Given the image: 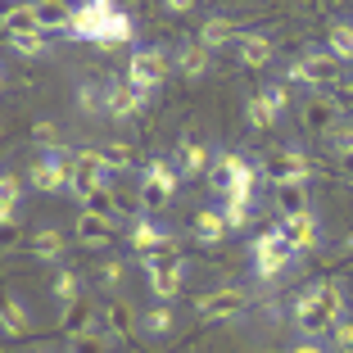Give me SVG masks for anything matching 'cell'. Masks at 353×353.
Segmentation results:
<instances>
[{
  "mask_svg": "<svg viewBox=\"0 0 353 353\" xmlns=\"http://www.w3.org/2000/svg\"><path fill=\"white\" fill-rule=\"evenodd\" d=\"M168 68H172V59H168L163 50H132V59H127V82L150 95L168 82Z\"/></svg>",
  "mask_w": 353,
  "mask_h": 353,
  "instance_id": "obj_6",
  "label": "cell"
},
{
  "mask_svg": "<svg viewBox=\"0 0 353 353\" xmlns=\"http://www.w3.org/2000/svg\"><path fill=\"white\" fill-rule=\"evenodd\" d=\"M331 344H335L340 353H353V317H344V322L331 331Z\"/></svg>",
  "mask_w": 353,
  "mask_h": 353,
  "instance_id": "obj_40",
  "label": "cell"
},
{
  "mask_svg": "<svg viewBox=\"0 0 353 353\" xmlns=\"http://www.w3.org/2000/svg\"><path fill=\"white\" fill-rule=\"evenodd\" d=\"M10 50L23 54V59H41V54H50V37L46 32H19V37H10Z\"/></svg>",
  "mask_w": 353,
  "mask_h": 353,
  "instance_id": "obj_29",
  "label": "cell"
},
{
  "mask_svg": "<svg viewBox=\"0 0 353 353\" xmlns=\"http://www.w3.org/2000/svg\"><path fill=\"white\" fill-rule=\"evenodd\" d=\"M276 231L294 245V254H308L322 245V222L317 213H294V218H276Z\"/></svg>",
  "mask_w": 353,
  "mask_h": 353,
  "instance_id": "obj_11",
  "label": "cell"
},
{
  "mask_svg": "<svg viewBox=\"0 0 353 353\" xmlns=\"http://www.w3.org/2000/svg\"><path fill=\"white\" fill-rule=\"evenodd\" d=\"M73 353H109V349H104V335H77V340H73Z\"/></svg>",
  "mask_w": 353,
  "mask_h": 353,
  "instance_id": "obj_43",
  "label": "cell"
},
{
  "mask_svg": "<svg viewBox=\"0 0 353 353\" xmlns=\"http://www.w3.org/2000/svg\"><path fill=\"white\" fill-rule=\"evenodd\" d=\"M236 54L245 68H268L272 63V37L268 32H240L236 37Z\"/></svg>",
  "mask_w": 353,
  "mask_h": 353,
  "instance_id": "obj_18",
  "label": "cell"
},
{
  "mask_svg": "<svg viewBox=\"0 0 353 353\" xmlns=\"http://www.w3.org/2000/svg\"><path fill=\"white\" fill-rule=\"evenodd\" d=\"M141 326H145L150 335H172V326H176L172 303H154L150 312H141Z\"/></svg>",
  "mask_w": 353,
  "mask_h": 353,
  "instance_id": "obj_34",
  "label": "cell"
},
{
  "mask_svg": "<svg viewBox=\"0 0 353 353\" xmlns=\"http://www.w3.org/2000/svg\"><path fill=\"white\" fill-rule=\"evenodd\" d=\"M245 118H250V127H259V132H272V127H276V109H272L268 104V95H250V104H245Z\"/></svg>",
  "mask_w": 353,
  "mask_h": 353,
  "instance_id": "obj_30",
  "label": "cell"
},
{
  "mask_svg": "<svg viewBox=\"0 0 353 353\" xmlns=\"http://www.w3.org/2000/svg\"><path fill=\"white\" fill-rule=\"evenodd\" d=\"M213 159H218V154H208V145L199 141V136H181V141H176L172 163H176V172H181V176H208Z\"/></svg>",
  "mask_w": 353,
  "mask_h": 353,
  "instance_id": "obj_12",
  "label": "cell"
},
{
  "mask_svg": "<svg viewBox=\"0 0 353 353\" xmlns=\"http://www.w3.org/2000/svg\"><path fill=\"white\" fill-rule=\"evenodd\" d=\"M303 127L308 132H322V136H340V104L331 95H308L303 104Z\"/></svg>",
  "mask_w": 353,
  "mask_h": 353,
  "instance_id": "obj_13",
  "label": "cell"
},
{
  "mask_svg": "<svg viewBox=\"0 0 353 353\" xmlns=\"http://www.w3.org/2000/svg\"><path fill=\"white\" fill-rule=\"evenodd\" d=\"M100 317H104V331L114 335V340H132V331L141 326V312H136L127 299H109L100 308Z\"/></svg>",
  "mask_w": 353,
  "mask_h": 353,
  "instance_id": "obj_17",
  "label": "cell"
},
{
  "mask_svg": "<svg viewBox=\"0 0 353 353\" xmlns=\"http://www.w3.org/2000/svg\"><path fill=\"white\" fill-rule=\"evenodd\" d=\"M123 272H127V263H123V259H109V263H104L100 272H95V281H100L104 290H114L118 281H123Z\"/></svg>",
  "mask_w": 353,
  "mask_h": 353,
  "instance_id": "obj_39",
  "label": "cell"
},
{
  "mask_svg": "<svg viewBox=\"0 0 353 353\" xmlns=\"http://www.w3.org/2000/svg\"><path fill=\"white\" fill-rule=\"evenodd\" d=\"M254 176H259V168H254V163H240L236 168V181H231V190H227V204H245V208H250Z\"/></svg>",
  "mask_w": 353,
  "mask_h": 353,
  "instance_id": "obj_31",
  "label": "cell"
},
{
  "mask_svg": "<svg viewBox=\"0 0 353 353\" xmlns=\"http://www.w3.org/2000/svg\"><path fill=\"white\" fill-rule=\"evenodd\" d=\"M86 213H95V218H109V222H118V208H114V190L109 186H100L91 199H86Z\"/></svg>",
  "mask_w": 353,
  "mask_h": 353,
  "instance_id": "obj_37",
  "label": "cell"
},
{
  "mask_svg": "<svg viewBox=\"0 0 353 353\" xmlns=\"http://www.w3.org/2000/svg\"><path fill=\"white\" fill-rule=\"evenodd\" d=\"M208 54H213V50H204V46H199V37H195V41H186L181 50L172 54V63H176V68H181L186 77H204V73H208V63H213Z\"/></svg>",
  "mask_w": 353,
  "mask_h": 353,
  "instance_id": "obj_23",
  "label": "cell"
},
{
  "mask_svg": "<svg viewBox=\"0 0 353 353\" xmlns=\"http://www.w3.org/2000/svg\"><path fill=\"white\" fill-rule=\"evenodd\" d=\"M222 218H227L231 231H245V227H250V208H245V204H227V208H222Z\"/></svg>",
  "mask_w": 353,
  "mask_h": 353,
  "instance_id": "obj_41",
  "label": "cell"
},
{
  "mask_svg": "<svg viewBox=\"0 0 353 353\" xmlns=\"http://www.w3.org/2000/svg\"><path fill=\"white\" fill-rule=\"evenodd\" d=\"M118 227H123V222H109V218H95V213H77V240H82L86 250H109V245H114L118 240Z\"/></svg>",
  "mask_w": 353,
  "mask_h": 353,
  "instance_id": "obj_15",
  "label": "cell"
},
{
  "mask_svg": "<svg viewBox=\"0 0 353 353\" xmlns=\"http://www.w3.org/2000/svg\"><path fill=\"white\" fill-rule=\"evenodd\" d=\"M272 204H276L281 218H294V213H312L308 181H281V186H272Z\"/></svg>",
  "mask_w": 353,
  "mask_h": 353,
  "instance_id": "obj_16",
  "label": "cell"
},
{
  "mask_svg": "<svg viewBox=\"0 0 353 353\" xmlns=\"http://www.w3.org/2000/svg\"><path fill=\"white\" fill-rule=\"evenodd\" d=\"M73 163H77V150H68V154H41L37 163L28 168L32 190H41V195H59V190H68V186H73Z\"/></svg>",
  "mask_w": 353,
  "mask_h": 353,
  "instance_id": "obj_2",
  "label": "cell"
},
{
  "mask_svg": "<svg viewBox=\"0 0 353 353\" xmlns=\"http://www.w3.org/2000/svg\"><path fill=\"white\" fill-rule=\"evenodd\" d=\"M250 308V294L236 290V285H218V290H208L195 299V317L199 322H231L240 312Z\"/></svg>",
  "mask_w": 353,
  "mask_h": 353,
  "instance_id": "obj_5",
  "label": "cell"
},
{
  "mask_svg": "<svg viewBox=\"0 0 353 353\" xmlns=\"http://www.w3.org/2000/svg\"><path fill=\"white\" fill-rule=\"evenodd\" d=\"M344 322V294L335 281H317L294 299V326L303 331V340H322Z\"/></svg>",
  "mask_w": 353,
  "mask_h": 353,
  "instance_id": "obj_1",
  "label": "cell"
},
{
  "mask_svg": "<svg viewBox=\"0 0 353 353\" xmlns=\"http://www.w3.org/2000/svg\"><path fill=\"white\" fill-rule=\"evenodd\" d=\"M0 322H5V335H28V326H32V317H28V308H23V299H5V312H0Z\"/></svg>",
  "mask_w": 353,
  "mask_h": 353,
  "instance_id": "obj_32",
  "label": "cell"
},
{
  "mask_svg": "<svg viewBox=\"0 0 353 353\" xmlns=\"http://www.w3.org/2000/svg\"><path fill=\"white\" fill-rule=\"evenodd\" d=\"M290 353H326V349H322V340H303V344H294Z\"/></svg>",
  "mask_w": 353,
  "mask_h": 353,
  "instance_id": "obj_46",
  "label": "cell"
},
{
  "mask_svg": "<svg viewBox=\"0 0 353 353\" xmlns=\"http://www.w3.org/2000/svg\"><path fill=\"white\" fill-rule=\"evenodd\" d=\"M176 186H181V172L168 159H154L150 168H141V204L145 208H163L176 195Z\"/></svg>",
  "mask_w": 353,
  "mask_h": 353,
  "instance_id": "obj_4",
  "label": "cell"
},
{
  "mask_svg": "<svg viewBox=\"0 0 353 353\" xmlns=\"http://www.w3.org/2000/svg\"><path fill=\"white\" fill-rule=\"evenodd\" d=\"M114 14H118V5H109V0L77 5L68 37H73V41H100V46H104V32H109V23H114Z\"/></svg>",
  "mask_w": 353,
  "mask_h": 353,
  "instance_id": "obj_7",
  "label": "cell"
},
{
  "mask_svg": "<svg viewBox=\"0 0 353 353\" xmlns=\"http://www.w3.org/2000/svg\"><path fill=\"white\" fill-rule=\"evenodd\" d=\"M285 86H308V91H312V82H308V68H303V59L285 63Z\"/></svg>",
  "mask_w": 353,
  "mask_h": 353,
  "instance_id": "obj_44",
  "label": "cell"
},
{
  "mask_svg": "<svg viewBox=\"0 0 353 353\" xmlns=\"http://www.w3.org/2000/svg\"><path fill=\"white\" fill-rule=\"evenodd\" d=\"M95 154H100V163L109 168V172H132V168H136L132 145H123V141H100V145H95Z\"/></svg>",
  "mask_w": 353,
  "mask_h": 353,
  "instance_id": "obj_26",
  "label": "cell"
},
{
  "mask_svg": "<svg viewBox=\"0 0 353 353\" xmlns=\"http://www.w3.org/2000/svg\"><path fill=\"white\" fill-rule=\"evenodd\" d=\"M326 50L340 63H353V23H335L331 37H326Z\"/></svg>",
  "mask_w": 353,
  "mask_h": 353,
  "instance_id": "obj_33",
  "label": "cell"
},
{
  "mask_svg": "<svg viewBox=\"0 0 353 353\" xmlns=\"http://www.w3.org/2000/svg\"><path fill=\"white\" fill-rule=\"evenodd\" d=\"M100 186H109V168L100 163V154H95V145L77 150V163H73V186H68V190H73V195H77V199L86 204V199H91V195H95Z\"/></svg>",
  "mask_w": 353,
  "mask_h": 353,
  "instance_id": "obj_8",
  "label": "cell"
},
{
  "mask_svg": "<svg viewBox=\"0 0 353 353\" xmlns=\"http://www.w3.org/2000/svg\"><path fill=\"white\" fill-rule=\"evenodd\" d=\"M0 28H5V37H19V32H41V14H37V5H10V10L0 14Z\"/></svg>",
  "mask_w": 353,
  "mask_h": 353,
  "instance_id": "obj_22",
  "label": "cell"
},
{
  "mask_svg": "<svg viewBox=\"0 0 353 353\" xmlns=\"http://www.w3.org/2000/svg\"><path fill=\"white\" fill-rule=\"evenodd\" d=\"M14 213H19V176L5 172L0 176V218L14 222Z\"/></svg>",
  "mask_w": 353,
  "mask_h": 353,
  "instance_id": "obj_35",
  "label": "cell"
},
{
  "mask_svg": "<svg viewBox=\"0 0 353 353\" xmlns=\"http://www.w3.org/2000/svg\"><path fill=\"white\" fill-rule=\"evenodd\" d=\"M263 95H268V104H272V109H276V114H285V104H290V86H285V82L268 86V91H263Z\"/></svg>",
  "mask_w": 353,
  "mask_h": 353,
  "instance_id": "obj_42",
  "label": "cell"
},
{
  "mask_svg": "<svg viewBox=\"0 0 353 353\" xmlns=\"http://www.w3.org/2000/svg\"><path fill=\"white\" fill-rule=\"evenodd\" d=\"M59 331L68 335V340H77V335H91L95 331V308L91 303H68V308H63V317H59Z\"/></svg>",
  "mask_w": 353,
  "mask_h": 353,
  "instance_id": "obj_21",
  "label": "cell"
},
{
  "mask_svg": "<svg viewBox=\"0 0 353 353\" xmlns=\"http://www.w3.org/2000/svg\"><path fill=\"white\" fill-rule=\"evenodd\" d=\"M150 104V95L145 91H136L132 82H114V86H104V114L109 118H118V123H127V118H136L141 109Z\"/></svg>",
  "mask_w": 353,
  "mask_h": 353,
  "instance_id": "obj_10",
  "label": "cell"
},
{
  "mask_svg": "<svg viewBox=\"0 0 353 353\" xmlns=\"http://www.w3.org/2000/svg\"><path fill=\"white\" fill-rule=\"evenodd\" d=\"M77 109L82 114H95V109H104V86H77Z\"/></svg>",
  "mask_w": 353,
  "mask_h": 353,
  "instance_id": "obj_38",
  "label": "cell"
},
{
  "mask_svg": "<svg viewBox=\"0 0 353 353\" xmlns=\"http://www.w3.org/2000/svg\"><path fill=\"white\" fill-rule=\"evenodd\" d=\"M199 46L204 50H218V46H236V23L231 19H204V28H199Z\"/></svg>",
  "mask_w": 353,
  "mask_h": 353,
  "instance_id": "obj_24",
  "label": "cell"
},
{
  "mask_svg": "<svg viewBox=\"0 0 353 353\" xmlns=\"http://www.w3.org/2000/svg\"><path fill=\"white\" fill-rule=\"evenodd\" d=\"M240 163H245L240 154H218V159H213V168H208V186L218 190V195H227L231 181H236V168Z\"/></svg>",
  "mask_w": 353,
  "mask_h": 353,
  "instance_id": "obj_28",
  "label": "cell"
},
{
  "mask_svg": "<svg viewBox=\"0 0 353 353\" xmlns=\"http://www.w3.org/2000/svg\"><path fill=\"white\" fill-rule=\"evenodd\" d=\"M263 168H268L272 186H281V181H308L312 176V159L303 154V150H272V154L263 159Z\"/></svg>",
  "mask_w": 353,
  "mask_h": 353,
  "instance_id": "obj_9",
  "label": "cell"
},
{
  "mask_svg": "<svg viewBox=\"0 0 353 353\" xmlns=\"http://www.w3.org/2000/svg\"><path fill=\"white\" fill-rule=\"evenodd\" d=\"M37 14H41V32H46V37H50V32H63V37H68L77 10H68V5H59V0H41Z\"/></svg>",
  "mask_w": 353,
  "mask_h": 353,
  "instance_id": "obj_25",
  "label": "cell"
},
{
  "mask_svg": "<svg viewBox=\"0 0 353 353\" xmlns=\"http://www.w3.org/2000/svg\"><path fill=\"white\" fill-rule=\"evenodd\" d=\"M303 68H308L312 91H331V86H340V77H344V63L335 59L331 50H308L303 54Z\"/></svg>",
  "mask_w": 353,
  "mask_h": 353,
  "instance_id": "obj_14",
  "label": "cell"
},
{
  "mask_svg": "<svg viewBox=\"0 0 353 353\" xmlns=\"http://www.w3.org/2000/svg\"><path fill=\"white\" fill-rule=\"evenodd\" d=\"M250 254H254V272H259L263 281H276L281 272L294 263V245L281 236V231H263V236L250 245Z\"/></svg>",
  "mask_w": 353,
  "mask_h": 353,
  "instance_id": "obj_3",
  "label": "cell"
},
{
  "mask_svg": "<svg viewBox=\"0 0 353 353\" xmlns=\"http://www.w3.org/2000/svg\"><path fill=\"white\" fill-rule=\"evenodd\" d=\"M127 240H132V250L145 259V254H154L159 245H163V240H172V236H168V231H159L150 218H132V222H127Z\"/></svg>",
  "mask_w": 353,
  "mask_h": 353,
  "instance_id": "obj_19",
  "label": "cell"
},
{
  "mask_svg": "<svg viewBox=\"0 0 353 353\" xmlns=\"http://www.w3.org/2000/svg\"><path fill=\"white\" fill-rule=\"evenodd\" d=\"M32 254L41 263H59L63 259V231L59 227H41L37 236H32Z\"/></svg>",
  "mask_w": 353,
  "mask_h": 353,
  "instance_id": "obj_27",
  "label": "cell"
},
{
  "mask_svg": "<svg viewBox=\"0 0 353 353\" xmlns=\"http://www.w3.org/2000/svg\"><path fill=\"white\" fill-rule=\"evenodd\" d=\"M227 218H222L218 208H199L195 213V240L199 245H204V250H213V245H222V240H227Z\"/></svg>",
  "mask_w": 353,
  "mask_h": 353,
  "instance_id": "obj_20",
  "label": "cell"
},
{
  "mask_svg": "<svg viewBox=\"0 0 353 353\" xmlns=\"http://www.w3.org/2000/svg\"><path fill=\"white\" fill-rule=\"evenodd\" d=\"M77 294H82V276L77 272H59L54 276V299L68 308V303H77Z\"/></svg>",
  "mask_w": 353,
  "mask_h": 353,
  "instance_id": "obj_36",
  "label": "cell"
},
{
  "mask_svg": "<svg viewBox=\"0 0 353 353\" xmlns=\"http://www.w3.org/2000/svg\"><path fill=\"white\" fill-rule=\"evenodd\" d=\"M340 163L344 172H353V141H340Z\"/></svg>",
  "mask_w": 353,
  "mask_h": 353,
  "instance_id": "obj_45",
  "label": "cell"
}]
</instances>
